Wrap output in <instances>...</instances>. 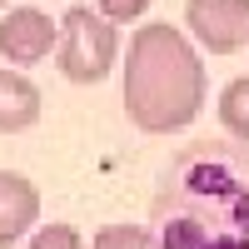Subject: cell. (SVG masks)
Listing matches in <instances>:
<instances>
[{
  "label": "cell",
  "mask_w": 249,
  "mask_h": 249,
  "mask_svg": "<svg viewBox=\"0 0 249 249\" xmlns=\"http://www.w3.org/2000/svg\"><path fill=\"white\" fill-rule=\"evenodd\" d=\"M164 249H249V164L195 150L164 195Z\"/></svg>",
  "instance_id": "cell-1"
},
{
  "label": "cell",
  "mask_w": 249,
  "mask_h": 249,
  "mask_svg": "<svg viewBox=\"0 0 249 249\" xmlns=\"http://www.w3.org/2000/svg\"><path fill=\"white\" fill-rule=\"evenodd\" d=\"M90 249H160L150 234L140 230V224H105V230L95 234Z\"/></svg>",
  "instance_id": "cell-9"
},
{
  "label": "cell",
  "mask_w": 249,
  "mask_h": 249,
  "mask_svg": "<svg viewBox=\"0 0 249 249\" xmlns=\"http://www.w3.org/2000/svg\"><path fill=\"white\" fill-rule=\"evenodd\" d=\"M40 120V85L15 70H0V130L15 135V130H30Z\"/></svg>",
  "instance_id": "cell-7"
},
{
  "label": "cell",
  "mask_w": 249,
  "mask_h": 249,
  "mask_svg": "<svg viewBox=\"0 0 249 249\" xmlns=\"http://www.w3.org/2000/svg\"><path fill=\"white\" fill-rule=\"evenodd\" d=\"M60 75L75 80V85H95V80H105L115 55H120V30L110 25L105 15H95L90 5H75L65 10V20H60Z\"/></svg>",
  "instance_id": "cell-3"
},
{
  "label": "cell",
  "mask_w": 249,
  "mask_h": 249,
  "mask_svg": "<svg viewBox=\"0 0 249 249\" xmlns=\"http://www.w3.org/2000/svg\"><path fill=\"white\" fill-rule=\"evenodd\" d=\"M184 20H190V35L214 55H234L249 35V5L244 0H190Z\"/></svg>",
  "instance_id": "cell-4"
},
{
  "label": "cell",
  "mask_w": 249,
  "mask_h": 249,
  "mask_svg": "<svg viewBox=\"0 0 249 249\" xmlns=\"http://www.w3.org/2000/svg\"><path fill=\"white\" fill-rule=\"evenodd\" d=\"M244 45H249V35H244Z\"/></svg>",
  "instance_id": "cell-13"
},
{
  "label": "cell",
  "mask_w": 249,
  "mask_h": 249,
  "mask_svg": "<svg viewBox=\"0 0 249 249\" xmlns=\"http://www.w3.org/2000/svg\"><path fill=\"white\" fill-rule=\"evenodd\" d=\"M150 10V0H95V15H105L110 25H130Z\"/></svg>",
  "instance_id": "cell-11"
},
{
  "label": "cell",
  "mask_w": 249,
  "mask_h": 249,
  "mask_svg": "<svg viewBox=\"0 0 249 249\" xmlns=\"http://www.w3.org/2000/svg\"><path fill=\"white\" fill-rule=\"evenodd\" d=\"M25 249H85V244H80V230H70V224H45V230H35Z\"/></svg>",
  "instance_id": "cell-10"
},
{
  "label": "cell",
  "mask_w": 249,
  "mask_h": 249,
  "mask_svg": "<svg viewBox=\"0 0 249 249\" xmlns=\"http://www.w3.org/2000/svg\"><path fill=\"white\" fill-rule=\"evenodd\" d=\"M219 124L234 140H249V75H239V80L224 85V95H219Z\"/></svg>",
  "instance_id": "cell-8"
},
{
  "label": "cell",
  "mask_w": 249,
  "mask_h": 249,
  "mask_svg": "<svg viewBox=\"0 0 249 249\" xmlns=\"http://www.w3.org/2000/svg\"><path fill=\"white\" fill-rule=\"evenodd\" d=\"M35 214H40V190H35L25 175L0 170V249L25 234L30 224H35Z\"/></svg>",
  "instance_id": "cell-6"
},
{
  "label": "cell",
  "mask_w": 249,
  "mask_h": 249,
  "mask_svg": "<svg viewBox=\"0 0 249 249\" xmlns=\"http://www.w3.org/2000/svg\"><path fill=\"white\" fill-rule=\"evenodd\" d=\"M124 110L144 135L195 124L204 110V60L175 25H144L124 55Z\"/></svg>",
  "instance_id": "cell-2"
},
{
  "label": "cell",
  "mask_w": 249,
  "mask_h": 249,
  "mask_svg": "<svg viewBox=\"0 0 249 249\" xmlns=\"http://www.w3.org/2000/svg\"><path fill=\"white\" fill-rule=\"evenodd\" d=\"M55 45V25L45 10H30V5H15L5 10L0 20V50H5L10 65H35V60H45Z\"/></svg>",
  "instance_id": "cell-5"
},
{
  "label": "cell",
  "mask_w": 249,
  "mask_h": 249,
  "mask_svg": "<svg viewBox=\"0 0 249 249\" xmlns=\"http://www.w3.org/2000/svg\"><path fill=\"white\" fill-rule=\"evenodd\" d=\"M5 5H10V0H0V10H5Z\"/></svg>",
  "instance_id": "cell-12"
}]
</instances>
